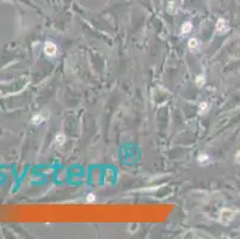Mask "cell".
Listing matches in <instances>:
<instances>
[{
  "label": "cell",
  "mask_w": 240,
  "mask_h": 239,
  "mask_svg": "<svg viewBox=\"0 0 240 239\" xmlns=\"http://www.w3.org/2000/svg\"><path fill=\"white\" fill-rule=\"evenodd\" d=\"M237 212H238V210H235V209H229V208H225V209H222V210H221V213H220L219 221H220L222 225L227 226L228 224H230V222L234 220Z\"/></svg>",
  "instance_id": "obj_1"
},
{
  "label": "cell",
  "mask_w": 240,
  "mask_h": 239,
  "mask_svg": "<svg viewBox=\"0 0 240 239\" xmlns=\"http://www.w3.org/2000/svg\"><path fill=\"white\" fill-rule=\"evenodd\" d=\"M43 52L47 56L53 57V56H55V55L57 54V45L55 43H53V42H47L43 47Z\"/></svg>",
  "instance_id": "obj_2"
},
{
  "label": "cell",
  "mask_w": 240,
  "mask_h": 239,
  "mask_svg": "<svg viewBox=\"0 0 240 239\" xmlns=\"http://www.w3.org/2000/svg\"><path fill=\"white\" fill-rule=\"evenodd\" d=\"M228 29H229L228 24H227V22L225 19H219L218 24H216V31L218 33H225L228 31Z\"/></svg>",
  "instance_id": "obj_3"
},
{
  "label": "cell",
  "mask_w": 240,
  "mask_h": 239,
  "mask_svg": "<svg viewBox=\"0 0 240 239\" xmlns=\"http://www.w3.org/2000/svg\"><path fill=\"white\" fill-rule=\"evenodd\" d=\"M188 45H189V48H190L191 50H196V49L199 48L201 42H199V40H198V38H190Z\"/></svg>",
  "instance_id": "obj_4"
},
{
  "label": "cell",
  "mask_w": 240,
  "mask_h": 239,
  "mask_svg": "<svg viewBox=\"0 0 240 239\" xmlns=\"http://www.w3.org/2000/svg\"><path fill=\"white\" fill-rule=\"evenodd\" d=\"M210 162H211V159H210V157L208 154H201L198 157V163L201 164L202 166H206L208 164H210Z\"/></svg>",
  "instance_id": "obj_5"
},
{
  "label": "cell",
  "mask_w": 240,
  "mask_h": 239,
  "mask_svg": "<svg viewBox=\"0 0 240 239\" xmlns=\"http://www.w3.org/2000/svg\"><path fill=\"white\" fill-rule=\"evenodd\" d=\"M191 30H192V23L191 22H185L183 25H182V29H180V31H182L183 35L189 33Z\"/></svg>",
  "instance_id": "obj_6"
},
{
  "label": "cell",
  "mask_w": 240,
  "mask_h": 239,
  "mask_svg": "<svg viewBox=\"0 0 240 239\" xmlns=\"http://www.w3.org/2000/svg\"><path fill=\"white\" fill-rule=\"evenodd\" d=\"M47 120V117L45 116H43L42 114H37V115H35L33 117V124H40V123H42V122H44Z\"/></svg>",
  "instance_id": "obj_7"
},
{
  "label": "cell",
  "mask_w": 240,
  "mask_h": 239,
  "mask_svg": "<svg viewBox=\"0 0 240 239\" xmlns=\"http://www.w3.org/2000/svg\"><path fill=\"white\" fill-rule=\"evenodd\" d=\"M65 142H66L65 134L60 133V134H57V135H56V138H55V143H56V145H59V146H62Z\"/></svg>",
  "instance_id": "obj_8"
},
{
  "label": "cell",
  "mask_w": 240,
  "mask_h": 239,
  "mask_svg": "<svg viewBox=\"0 0 240 239\" xmlns=\"http://www.w3.org/2000/svg\"><path fill=\"white\" fill-rule=\"evenodd\" d=\"M208 109H209V103L208 102H202L201 104H199V108H198V112L199 114H206L208 111Z\"/></svg>",
  "instance_id": "obj_9"
},
{
  "label": "cell",
  "mask_w": 240,
  "mask_h": 239,
  "mask_svg": "<svg viewBox=\"0 0 240 239\" xmlns=\"http://www.w3.org/2000/svg\"><path fill=\"white\" fill-rule=\"evenodd\" d=\"M204 83H206V78H204V76L199 74V76L196 78V84L198 86H202V85H204Z\"/></svg>",
  "instance_id": "obj_10"
},
{
  "label": "cell",
  "mask_w": 240,
  "mask_h": 239,
  "mask_svg": "<svg viewBox=\"0 0 240 239\" xmlns=\"http://www.w3.org/2000/svg\"><path fill=\"white\" fill-rule=\"evenodd\" d=\"M96 200H97V196L95 195V194H92V193L88 194L87 197H86V201H87L88 203H92V202H95Z\"/></svg>",
  "instance_id": "obj_11"
},
{
  "label": "cell",
  "mask_w": 240,
  "mask_h": 239,
  "mask_svg": "<svg viewBox=\"0 0 240 239\" xmlns=\"http://www.w3.org/2000/svg\"><path fill=\"white\" fill-rule=\"evenodd\" d=\"M235 162H237V163H240V151H238L237 154H235Z\"/></svg>",
  "instance_id": "obj_12"
}]
</instances>
